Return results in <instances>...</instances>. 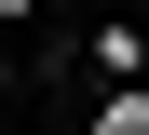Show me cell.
Listing matches in <instances>:
<instances>
[{
  "label": "cell",
  "mask_w": 149,
  "mask_h": 135,
  "mask_svg": "<svg viewBox=\"0 0 149 135\" xmlns=\"http://www.w3.org/2000/svg\"><path fill=\"white\" fill-rule=\"evenodd\" d=\"M136 81H149V41L136 27H95V95H136Z\"/></svg>",
  "instance_id": "1"
},
{
  "label": "cell",
  "mask_w": 149,
  "mask_h": 135,
  "mask_svg": "<svg viewBox=\"0 0 149 135\" xmlns=\"http://www.w3.org/2000/svg\"><path fill=\"white\" fill-rule=\"evenodd\" d=\"M95 135H149V81L136 95H95Z\"/></svg>",
  "instance_id": "2"
}]
</instances>
